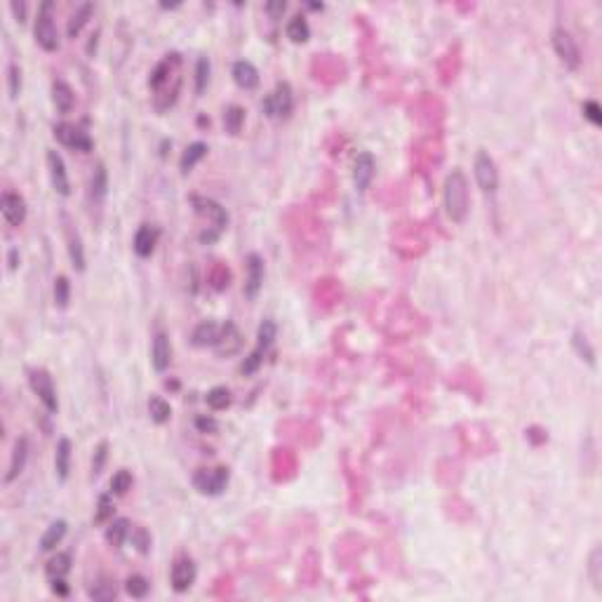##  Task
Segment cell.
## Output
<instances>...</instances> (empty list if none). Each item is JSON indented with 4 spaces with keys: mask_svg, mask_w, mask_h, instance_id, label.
Returning <instances> with one entry per match:
<instances>
[{
    "mask_svg": "<svg viewBox=\"0 0 602 602\" xmlns=\"http://www.w3.org/2000/svg\"><path fill=\"white\" fill-rule=\"evenodd\" d=\"M445 212L450 217V222L461 224L468 214L470 207V191H468V179L461 170H452L445 179Z\"/></svg>",
    "mask_w": 602,
    "mask_h": 602,
    "instance_id": "cell-1",
    "label": "cell"
},
{
    "mask_svg": "<svg viewBox=\"0 0 602 602\" xmlns=\"http://www.w3.org/2000/svg\"><path fill=\"white\" fill-rule=\"evenodd\" d=\"M55 3L52 0H45V3L38 5V17H35V26H33V35L35 43L43 47L45 52H57L59 50V33L55 26Z\"/></svg>",
    "mask_w": 602,
    "mask_h": 602,
    "instance_id": "cell-2",
    "label": "cell"
},
{
    "mask_svg": "<svg viewBox=\"0 0 602 602\" xmlns=\"http://www.w3.org/2000/svg\"><path fill=\"white\" fill-rule=\"evenodd\" d=\"M276 335H278V327H276V323H273V320H264V323L259 325V330H257V346H254L252 353H249L245 360H242L240 374L249 377V374L257 372V369L261 367V362H264V355L268 353V348H271L273 342H276Z\"/></svg>",
    "mask_w": 602,
    "mask_h": 602,
    "instance_id": "cell-3",
    "label": "cell"
},
{
    "mask_svg": "<svg viewBox=\"0 0 602 602\" xmlns=\"http://www.w3.org/2000/svg\"><path fill=\"white\" fill-rule=\"evenodd\" d=\"M261 111H264L266 118H290V113L294 111V94H292L290 82L280 80L276 89L271 94H266L264 101H261Z\"/></svg>",
    "mask_w": 602,
    "mask_h": 602,
    "instance_id": "cell-4",
    "label": "cell"
},
{
    "mask_svg": "<svg viewBox=\"0 0 602 602\" xmlns=\"http://www.w3.org/2000/svg\"><path fill=\"white\" fill-rule=\"evenodd\" d=\"M28 386H31V391L38 396V400L43 402L45 412L57 414L59 400H57V389H55V381H52L50 372H45V369L40 367L28 369Z\"/></svg>",
    "mask_w": 602,
    "mask_h": 602,
    "instance_id": "cell-5",
    "label": "cell"
},
{
    "mask_svg": "<svg viewBox=\"0 0 602 602\" xmlns=\"http://www.w3.org/2000/svg\"><path fill=\"white\" fill-rule=\"evenodd\" d=\"M551 43H553V50H556L558 59L563 62L565 69L569 71H576L581 67V52H579V45H576V40L572 38V33L567 31V28L563 26H556L551 33Z\"/></svg>",
    "mask_w": 602,
    "mask_h": 602,
    "instance_id": "cell-6",
    "label": "cell"
},
{
    "mask_svg": "<svg viewBox=\"0 0 602 602\" xmlns=\"http://www.w3.org/2000/svg\"><path fill=\"white\" fill-rule=\"evenodd\" d=\"M473 170H475V182H478L482 193H487V195L497 193V188H499V170H497V163H494V158L490 156V153H487V151L475 153Z\"/></svg>",
    "mask_w": 602,
    "mask_h": 602,
    "instance_id": "cell-7",
    "label": "cell"
},
{
    "mask_svg": "<svg viewBox=\"0 0 602 602\" xmlns=\"http://www.w3.org/2000/svg\"><path fill=\"white\" fill-rule=\"evenodd\" d=\"M229 468L226 466H219V468H200L195 470L193 475V487L198 490L200 494H207V497H217V494H222L226 490V485H229Z\"/></svg>",
    "mask_w": 602,
    "mask_h": 602,
    "instance_id": "cell-8",
    "label": "cell"
},
{
    "mask_svg": "<svg viewBox=\"0 0 602 602\" xmlns=\"http://www.w3.org/2000/svg\"><path fill=\"white\" fill-rule=\"evenodd\" d=\"M55 139L59 141L62 146L71 148V151H80V153H89L94 148V141L92 136H89L85 130L76 127V125L71 123H59L55 125Z\"/></svg>",
    "mask_w": 602,
    "mask_h": 602,
    "instance_id": "cell-9",
    "label": "cell"
},
{
    "mask_svg": "<svg viewBox=\"0 0 602 602\" xmlns=\"http://www.w3.org/2000/svg\"><path fill=\"white\" fill-rule=\"evenodd\" d=\"M191 205H193V210L198 212L200 217L210 219L212 229L217 231V233H224V231L229 229V212H226V207L219 205L217 200L205 198V195H193Z\"/></svg>",
    "mask_w": 602,
    "mask_h": 602,
    "instance_id": "cell-10",
    "label": "cell"
},
{
    "mask_svg": "<svg viewBox=\"0 0 602 602\" xmlns=\"http://www.w3.org/2000/svg\"><path fill=\"white\" fill-rule=\"evenodd\" d=\"M195 565L193 560L188 556H179L175 563H172V569H170V583L175 588V593H186L191 586L195 583Z\"/></svg>",
    "mask_w": 602,
    "mask_h": 602,
    "instance_id": "cell-11",
    "label": "cell"
},
{
    "mask_svg": "<svg viewBox=\"0 0 602 602\" xmlns=\"http://www.w3.org/2000/svg\"><path fill=\"white\" fill-rule=\"evenodd\" d=\"M247 276H245V292L247 299H257V294L264 287V276H266V268H264V259L259 257L257 252L247 254V266H245Z\"/></svg>",
    "mask_w": 602,
    "mask_h": 602,
    "instance_id": "cell-12",
    "label": "cell"
},
{
    "mask_svg": "<svg viewBox=\"0 0 602 602\" xmlns=\"http://www.w3.org/2000/svg\"><path fill=\"white\" fill-rule=\"evenodd\" d=\"M0 212L10 226H21L26 222V200L15 191H5L0 195Z\"/></svg>",
    "mask_w": 602,
    "mask_h": 602,
    "instance_id": "cell-13",
    "label": "cell"
},
{
    "mask_svg": "<svg viewBox=\"0 0 602 602\" xmlns=\"http://www.w3.org/2000/svg\"><path fill=\"white\" fill-rule=\"evenodd\" d=\"M158 238H160V231L158 226L153 224H141L134 233V240H132V249L139 259H148L153 252H156V245H158Z\"/></svg>",
    "mask_w": 602,
    "mask_h": 602,
    "instance_id": "cell-14",
    "label": "cell"
},
{
    "mask_svg": "<svg viewBox=\"0 0 602 602\" xmlns=\"http://www.w3.org/2000/svg\"><path fill=\"white\" fill-rule=\"evenodd\" d=\"M47 170H50V182L52 188L57 191L59 195H71V182L67 175V165H64V158L59 156L57 151H47Z\"/></svg>",
    "mask_w": 602,
    "mask_h": 602,
    "instance_id": "cell-15",
    "label": "cell"
},
{
    "mask_svg": "<svg viewBox=\"0 0 602 602\" xmlns=\"http://www.w3.org/2000/svg\"><path fill=\"white\" fill-rule=\"evenodd\" d=\"M374 170H377V160L369 151H362L355 156V165H353V182H355V188L360 191H367L369 184L374 179Z\"/></svg>",
    "mask_w": 602,
    "mask_h": 602,
    "instance_id": "cell-16",
    "label": "cell"
},
{
    "mask_svg": "<svg viewBox=\"0 0 602 602\" xmlns=\"http://www.w3.org/2000/svg\"><path fill=\"white\" fill-rule=\"evenodd\" d=\"M151 362H153V369H156V372H165V369H170V365H172V344H170L168 332L160 330V332H156V337H153Z\"/></svg>",
    "mask_w": 602,
    "mask_h": 602,
    "instance_id": "cell-17",
    "label": "cell"
},
{
    "mask_svg": "<svg viewBox=\"0 0 602 602\" xmlns=\"http://www.w3.org/2000/svg\"><path fill=\"white\" fill-rule=\"evenodd\" d=\"M231 76H233V82L240 89H245V92H252V89L259 87V71L257 67H254L252 62H247V59H238V62L231 67Z\"/></svg>",
    "mask_w": 602,
    "mask_h": 602,
    "instance_id": "cell-18",
    "label": "cell"
},
{
    "mask_svg": "<svg viewBox=\"0 0 602 602\" xmlns=\"http://www.w3.org/2000/svg\"><path fill=\"white\" fill-rule=\"evenodd\" d=\"M214 348H217L219 355H236L238 351L242 348V335L238 332V327L231 323V320H226L222 325V332H219V339L217 344H214Z\"/></svg>",
    "mask_w": 602,
    "mask_h": 602,
    "instance_id": "cell-19",
    "label": "cell"
},
{
    "mask_svg": "<svg viewBox=\"0 0 602 602\" xmlns=\"http://www.w3.org/2000/svg\"><path fill=\"white\" fill-rule=\"evenodd\" d=\"M26 459H28V440L19 438L15 443V447H12V459H10L8 473H5V485L15 482L24 473V468H26Z\"/></svg>",
    "mask_w": 602,
    "mask_h": 602,
    "instance_id": "cell-20",
    "label": "cell"
},
{
    "mask_svg": "<svg viewBox=\"0 0 602 602\" xmlns=\"http://www.w3.org/2000/svg\"><path fill=\"white\" fill-rule=\"evenodd\" d=\"M52 104H55L59 116H69V113L73 111L76 94H73V89H71V85L67 80H55V82H52Z\"/></svg>",
    "mask_w": 602,
    "mask_h": 602,
    "instance_id": "cell-21",
    "label": "cell"
},
{
    "mask_svg": "<svg viewBox=\"0 0 602 602\" xmlns=\"http://www.w3.org/2000/svg\"><path fill=\"white\" fill-rule=\"evenodd\" d=\"M67 242H69V257H71V264H73V268L78 273L85 271V247H82V238L78 233V229L76 226H71L67 222Z\"/></svg>",
    "mask_w": 602,
    "mask_h": 602,
    "instance_id": "cell-22",
    "label": "cell"
},
{
    "mask_svg": "<svg viewBox=\"0 0 602 602\" xmlns=\"http://www.w3.org/2000/svg\"><path fill=\"white\" fill-rule=\"evenodd\" d=\"M71 452H73V445H71L69 438H59L57 440V450H55V473L62 482L69 480L71 473Z\"/></svg>",
    "mask_w": 602,
    "mask_h": 602,
    "instance_id": "cell-23",
    "label": "cell"
},
{
    "mask_svg": "<svg viewBox=\"0 0 602 602\" xmlns=\"http://www.w3.org/2000/svg\"><path fill=\"white\" fill-rule=\"evenodd\" d=\"M207 151H210V148H207L205 141H193V144H188L186 151L179 158V170H182V175H188V172L207 156Z\"/></svg>",
    "mask_w": 602,
    "mask_h": 602,
    "instance_id": "cell-24",
    "label": "cell"
},
{
    "mask_svg": "<svg viewBox=\"0 0 602 602\" xmlns=\"http://www.w3.org/2000/svg\"><path fill=\"white\" fill-rule=\"evenodd\" d=\"M219 332H222V325L212 323V320H205V323H200L193 330V335H191V342H193V346H198V348H205V346H214V344H217V339H219Z\"/></svg>",
    "mask_w": 602,
    "mask_h": 602,
    "instance_id": "cell-25",
    "label": "cell"
},
{
    "mask_svg": "<svg viewBox=\"0 0 602 602\" xmlns=\"http://www.w3.org/2000/svg\"><path fill=\"white\" fill-rule=\"evenodd\" d=\"M67 527H69L67 520H55V522H52L50 527L43 532V536H40V551H43V553L55 551V548L64 541V536H67Z\"/></svg>",
    "mask_w": 602,
    "mask_h": 602,
    "instance_id": "cell-26",
    "label": "cell"
},
{
    "mask_svg": "<svg viewBox=\"0 0 602 602\" xmlns=\"http://www.w3.org/2000/svg\"><path fill=\"white\" fill-rule=\"evenodd\" d=\"M130 520L127 517H113V520L106 524V541L113 548H121L125 541L130 539Z\"/></svg>",
    "mask_w": 602,
    "mask_h": 602,
    "instance_id": "cell-27",
    "label": "cell"
},
{
    "mask_svg": "<svg viewBox=\"0 0 602 602\" xmlns=\"http://www.w3.org/2000/svg\"><path fill=\"white\" fill-rule=\"evenodd\" d=\"M285 33H287V38L292 40V43L299 45V43H306V40L311 38V26H308V21H306V17H303V15H294L287 21Z\"/></svg>",
    "mask_w": 602,
    "mask_h": 602,
    "instance_id": "cell-28",
    "label": "cell"
},
{
    "mask_svg": "<svg viewBox=\"0 0 602 602\" xmlns=\"http://www.w3.org/2000/svg\"><path fill=\"white\" fill-rule=\"evenodd\" d=\"M94 12V5L92 3H82L78 10L71 15V19L67 24V35L69 38H78V33L82 31V26L89 21V17H92Z\"/></svg>",
    "mask_w": 602,
    "mask_h": 602,
    "instance_id": "cell-29",
    "label": "cell"
},
{
    "mask_svg": "<svg viewBox=\"0 0 602 602\" xmlns=\"http://www.w3.org/2000/svg\"><path fill=\"white\" fill-rule=\"evenodd\" d=\"M106 191H109V172H106L104 165H97L92 172V179H89V193H92L94 202H101L106 198Z\"/></svg>",
    "mask_w": 602,
    "mask_h": 602,
    "instance_id": "cell-30",
    "label": "cell"
},
{
    "mask_svg": "<svg viewBox=\"0 0 602 602\" xmlns=\"http://www.w3.org/2000/svg\"><path fill=\"white\" fill-rule=\"evenodd\" d=\"M148 416H151V421H153V424H158V426L168 424L170 416H172L170 402L165 400V398H160V396H151V398H148Z\"/></svg>",
    "mask_w": 602,
    "mask_h": 602,
    "instance_id": "cell-31",
    "label": "cell"
},
{
    "mask_svg": "<svg viewBox=\"0 0 602 602\" xmlns=\"http://www.w3.org/2000/svg\"><path fill=\"white\" fill-rule=\"evenodd\" d=\"M242 125H245V109L238 104L226 106L224 111V130L229 134H240Z\"/></svg>",
    "mask_w": 602,
    "mask_h": 602,
    "instance_id": "cell-32",
    "label": "cell"
},
{
    "mask_svg": "<svg viewBox=\"0 0 602 602\" xmlns=\"http://www.w3.org/2000/svg\"><path fill=\"white\" fill-rule=\"evenodd\" d=\"M231 400H233V398H231V391L226 389V386H214L205 396V402L212 412H222V409L231 407Z\"/></svg>",
    "mask_w": 602,
    "mask_h": 602,
    "instance_id": "cell-33",
    "label": "cell"
},
{
    "mask_svg": "<svg viewBox=\"0 0 602 602\" xmlns=\"http://www.w3.org/2000/svg\"><path fill=\"white\" fill-rule=\"evenodd\" d=\"M125 591H127L130 598L144 600L148 591H151V583H148L146 576H141V574H130L127 581H125Z\"/></svg>",
    "mask_w": 602,
    "mask_h": 602,
    "instance_id": "cell-34",
    "label": "cell"
},
{
    "mask_svg": "<svg viewBox=\"0 0 602 602\" xmlns=\"http://www.w3.org/2000/svg\"><path fill=\"white\" fill-rule=\"evenodd\" d=\"M116 515V504H113V494H101L97 502V513H94V524H109Z\"/></svg>",
    "mask_w": 602,
    "mask_h": 602,
    "instance_id": "cell-35",
    "label": "cell"
},
{
    "mask_svg": "<svg viewBox=\"0 0 602 602\" xmlns=\"http://www.w3.org/2000/svg\"><path fill=\"white\" fill-rule=\"evenodd\" d=\"M588 576H591V583L595 591H602V548L595 546L591 551V558H588Z\"/></svg>",
    "mask_w": 602,
    "mask_h": 602,
    "instance_id": "cell-36",
    "label": "cell"
},
{
    "mask_svg": "<svg viewBox=\"0 0 602 602\" xmlns=\"http://www.w3.org/2000/svg\"><path fill=\"white\" fill-rule=\"evenodd\" d=\"M45 572H47V576H50V579L67 576L71 572V553H57V556L45 565Z\"/></svg>",
    "mask_w": 602,
    "mask_h": 602,
    "instance_id": "cell-37",
    "label": "cell"
},
{
    "mask_svg": "<svg viewBox=\"0 0 602 602\" xmlns=\"http://www.w3.org/2000/svg\"><path fill=\"white\" fill-rule=\"evenodd\" d=\"M210 76H212V64L210 57H200L195 62V94H202L210 85Z\"/></svg>",
    "mask_w": 602,
    "mask_h": 602,
    "instance_id": "cell-38",
    "label": "cell"
},
{
    "mask_svg": "<svg viewBox=\"0 0 602 602\" xmlns=\"http://www.w3.org/2000/svg\"><path fill=\"white\" fill-rule=\"evenodd\" d=\"M572 346H574V351L579 353L581 360H586L591 367L595 365V351H593V346L588 344V339L581 330H576L574 335H572Z\"/></svg>",
    "mask_w": 602,
    "mask_h": 602,
    "instance_id": "cell-39",
    "label": "cell"
},
{
    "mask_svg": "<svg viewBox=\"0 0 602 602\" xmlns=\"http://www.w3.org/2000/svg\"><path fill=\"white\" fill-rule=\"evenodd\" d=\"M130 490H132V473L130 470H118V473H113L111 478V494L113 497H125Z\"/></svg>",
    "mask_w": 602,
    "mask_h": 602,
    "instance_id": "cell-40",
    "label": "cell"
},
{
    "mask_svg": "<svg viewBox=\"0 0 602 602\" xmlns=\"http://www.w3.org/2000/svg\"><path fill=\"white\" fill-rule=\"evenodd\" d=\"M71 301V283L67 276L55 278V303L59 308H67Z\"/></svg>",
    "mask_w": 602,
    "mask_h": 602,
    "instance_id": "cell-41",
    "label": "cell"
},
{
    "mask_svg": "<svg viewBox=\"0 0 602 602\" xmlns=\"http://www.w3.org/2000/svg\"><path fill=\"white\" fill-rule=\"evenodd\" d=\"M130 541L139 553L151 551V534L146 532V527H132L130 529Z\"/></svg>",
    "mask_w": 602,
    "mask_h": 602,
    "instance_id": "cell-42",
    "label": "cell"
},
{
    "mask_svg": "<svg viewBox=\"0 0 602 602\" xmlns=\"http://www.w3.org/2000/svg\"><path fill=\"white\" fill-rule=\"evenodd\" d=\"M21 69L17 64H10L8 69V92H10V99H19L21 94Z\"/></svg>",
    "mask_w": 602,
    "mask_h": 602,
    "instance_id": "cell-43",
    "label": "cell"
},
{
    "mask_svg": "<svg viewBox=\"0 0 602 602\" xmlns=\"http://www.w3.org/2000/svg\"><path fill=\"white\" fill-rule=\"evenodd\" d=\"M106 459H109V443H106V440H101V443L97 445V450H94V457H92V475H94V478L101 475Z\"/></svg>",
    "mask_w": 602,
    "mask_h": 602,
    "instance_id": "cell-44",
    "label": "cell"
},
{
    "mask_svg": "<svg viewBox=\"0 0 602 602\" xmlns=\"http://www.w3.org/2000/svg\"><path fill=\"white\" fill-rule=\"evenodd\" d=\"M89 598H92V600H99V602H104V600H113V598H116V583H111V581H101V583H97V586H94V588H89Z\"/></svg>",
    "mask_w": 602,
    "mask_h": 602,
    "instance_id": "cell-45",
    "label": "cell"
},
{
    "mask_svg": "<svg viewBox=\"0 0 602 602\" xmlns=\"http://www.w3.org/2000/svg\"><path fill=\"white\" fill-rule=\"evenodd\" d=\"M581 111H583V118H586L588 123L595 125V127H600V125H602V109H600L598 101H593V99L583 101Z\"/></svg>",
    "mask_w": 602,
    "mask_h": 602,
    "instance_id": "cell-46",
    "label": "cell"
},
{
    "mask_svg": "<svg viewBox=\"0 0 602 602\" xmlns=\"http://www.w3.org/2000/svg\"><path fill=\"white\" fill-rule=\"evenodd\" d=\"M195 428H198L200 433H214L217 431V421H214L212 416L200 414V416H195Z\"/></svg>",
    "mask_w": 602,
    "mask_h": 602,
    "instance_id": "cell-47",
    "label": "cell"
},
{
    "mask_svg": "<svg viewBox=\"0 0 602 602\" xmlns=\"http://www.w3.org/2000/svg\"><path fill=\"white\" fill-rule=\"evenodd\" d=\"M50 586H52V593L59 595V598H67V595H69V586H67V579H64V576L50 579Z\"/></svg>",
    "mask_w": 602,
    "mask_h": 602,
    "instance_id": "cell-48",
    "label": "cell"
},
{
    "mask_svg": "<svg viewBox=\"0 0 602 602\" xmlns=\"http://www.w3.org/2000/svg\"><path fill=\"white\" fill-rule=\"evenodd\" d=\"M10 10H12V15H15V19L19 24L26 21V3H17V0H12Z\"/></svg>",
    "mask_w": 602,
    "mask_h": 602,
    "instance_id": "cell-49",
    "label": "cell"
},
{
    "mask_svg": "<svg viewBox=\"0 0 602 602\" xmlns=\"http://www.w3.org/2000/svg\"><path fill=\"white\" fill-rule=\"evenodd\" d=\"M287 10V3H283V0H278V3H266V12L273 17V19H278V17H283V12Z\"/></svg>",
    "mask_w": 602,
    "mask_h": 602,
    "instance_id": "cell-50",
    "label": "cell"
},
{
    "mask_svg": "<svg viewBox=\"0 0 602 602\" xmlns=\"http://www.w3.org/2000/svg\"><path fill=\"white\" fill-rule=\"evenodd\" d=\"M17 266H19V252H17V249H10V268L15 271Z\"/></svg>",
    "mask_w": 602,
    "mask_h": 602,
    "instance_id": "cell-51",
    "label": "cell"
}]
</instances>
